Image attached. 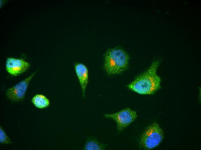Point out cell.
Returning a JSON list of instances; mask_svg holds the SVG:
<instances>
[{
	"instance_id": "cell-1",
	"label": "cell",
	"mask_w": 201,
	"mask_h": 150,
	"mask_svg": "<svg viewBox=\"0 0 201 150\" xmlns=\"http://www.w3.org/2000/svg\"><path fill=\"white\" fill-rule=\"evenodd\" d=\"M159 64L158 61H154L146 72L129 85V88L140 94L154 93L161 87V78L157 73Z\"/></svg>"
},
{
	"instance_id": "cell-2",
	"label": "cell",
	"mask_w": 201,
	"mask_h": 150,
	"mask_svg": "<svg viewBox=\"0 0 201 150\" xmlns=\"http://www.w3.org/2000/svg\"><path fill=\"white\" fill-rule=\"evenodd\" d=\"M129 59V56L123 50L110 49L105 55L104 69L109 75L120 73L127 68Z\"/></svg>"
},
{
	"instance_id": "cell-3",
	"label": "cell",
	"mask_w": 201,
	"mask_h": 150,
	"mask_svg": "<svg viewBox=\"0 0 201 150\" xmlns=\"http://www.w3.org/2000/svg\"><path fill=\"white\" fill-rule=\"evenodd\" d=\"M163 136L162 129L157 123L154 122L146 128L142 135L140 143L145 149H151L159 145Z\"/></svg>"
},
{
	"instance_id": "cell-4",
	"label": "cell",
	"mask_w": 201,
	"mask_h": 150,
	"mask_svg": "<svg viewBox=\"0 0 201 150\" xmlns=\"http://www.w3.org/2000/svg\"><path fill=\"white\" fill-rule=\"evenodd\" d=\"M105 116L115 120L120 131L124 130L137 117L136 112L129 108L115 113L106 114Z\"/></svg>"
},
{
	"instance_id": "cell-5",
	"label": "cell",
	"mask_w": 201,
	"mask_h": 150,
	"mask_svg": "<svg viewBox=\"0 0 201 150\" xmlns=\"http://www.w3.org/2000/svg\"><path fill=\"white\" fill-rule=\"evenodd\" d=\"M36 73V72L33 73L14 86L8 88L5 93L8 98L13 101H22L25 97L29 83Z\"/></svg>"
},
{
	"instance_id": "cell-6",
	"label": "cell",
	"mask_w": 201,
	"mask_h": 150,
	"mask_svg": "<svg viewBox=\"0 0 201 150\" xmlns=\"http://www.w3.org/2000/svg\"><path fill=\"white\" fill-rule=\"evenodd\" d=\"M30 66L29 63L21 59L12 57L7 59L5 68L8 72L14 76H16L27 71Z\"/></svg>"
},
{
	"instance_id": "cell-7",
	"label": "cell",
	"mask_w": 201,
	"mask_h": 150,
	"mask_svg": "<svg viewBox=\"0 0 201 150\" xmlns=\"http://www.w3.org/2000/svg\"><path fill=\"white\" fill-rule=\"evenodd\" d=\"M75 71L81 88L83 96L89 82V71L88 67L83 63L76 62L74 65Z\"/></svg>"
},
{
	"instance_id": "cell-8",
	"label": "cell",
	"mask_w": 201,
	"mask_h": 150,
	"mask_svg": "<svg viewBox=\"0 0 201 150\" xmlns=\"http://www.w3.org/2000/svg\"><path fill=\"white\" fill-rule=\"evenodd\" d=\"M31 101L36 107L40 109L47 108L50 105V103L49 99L45 95L40 94L35 95Z\"/></svg>"
},
{
	"instance_id": "cell-9",
	"label": "cell",
	"mask_w": 201,
	"mask_h": 150,
	"mask_svg": "<svg viewBox=\"0 0 201 150\" xmlns=\"http://www.w3.org/2000/svg\"><path fill=\"white\" fill-rule=\"evenodd\" d=\"M104 149L103 145L91 138L88 139L83 148L85 150H100Z\"/></svg>"
},
{
	"instance_id": "cell-10",
	"label": "cell",
	"mask_w": 201,
	"mask_h": 150,
	"mask_svg": "<svg viewBox=\"0 0 201 150\" xmlns=\"http://www.w3.org/2000/svg\"><path fill=\"white\" fill-rule=\"evenodd\" d=\"M11 140L1 126L0 127V142L7 144L11 143Z\"/></svg>"
}]
</instances>
